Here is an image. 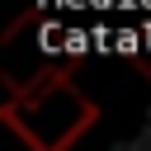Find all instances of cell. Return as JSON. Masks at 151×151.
Masks as SVG:
<instances>
[{"label": "cell", "instance_id": "cell-1", "mask_svg": "<svg viewBox=\"0 0 151 151\" xmlns=\"http://www.w3.org/2000/svg\"><path fill=\"white\" fill-rule=\"evenodd\" d=\"M0 118L28 151H71L99 123V104L71 76L47 71L33 85H9Z\"/></svg>", "mask_w": 151, "mask_h": 151}]
</instances>
